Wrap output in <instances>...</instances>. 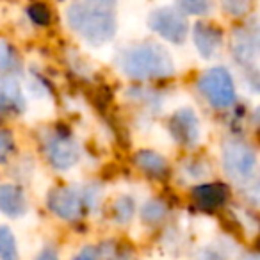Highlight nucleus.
Returning a JSON list of instances; mask_svg holds the SVG:
<instances>
[{"label":"nucleus","instance_id":"f257e3e1","mask_svg":"<svg viewBox=\"0 0 260 260\" xmlns=\"http://www.w3.org/2000/svg\"><path fill=\"white\" fill-rule=\"evenodd\" d=\"M119 68L136 80L162 79L175 72L171 54L159 43H143L126 48L119 57Z\"/></svg>","mask_w":260,"mask_h":260},{"label":"nucleus","instance_id":"f03ea898","mask_svg":"<svg viewBox=\"0 0 260 260\" xmlns=\"http://www.w3.org/2000/svg\"><path fill=\"white\" fill-rule=\"evenodd\" d=\"M66 20L72 30H75L84 41L93 47L107 43L116 34V20L111 11L94 4L77 2L66 11Z\"/></svg>","mask_w":260,"mask_h":260},{"label":"nucleus","instance_id":"7ed1b4c3","mask_svg":"<svg viewBox=\"0 0 260 260\" xmlns=\"http://www.w3.org/2000/svg\"><path fill=\"white\" fill-rule=\"evenodd\" d=\"M198 89L207 102L216 109H228L235 102V84L226 68L207 70L198 79Z\"/></svg>","mask_w":260,"mask_h":260},{"label":"nucleus","instance_id":"20e7f679","mask_svg":"<svg viewBox=\"0 0 260 260\" xmlns=\"http://www.w3.org/2000/svg\"><path fill=\"white\" fill-rule=\"evenodd\" d=\"M223 168L232 180L239 184H248L255 177L256 155L251 146L232 139L223 145Z\"/></svg>","mask_w":260,"mask_h":260},{"label":"nucleus","instance_id":"39448f33","mask_svg":"<svg viewBox=\"0 0 260 260\" xmlns=\"http://www.w3.org/2000/svg\"><path fill=\"white\" fill-rule=\"evenodd\" d=\"M150 29L173 45H182L187 38L189 25L184 13L173 8H159L148 18Z\"/></svg>","mask_w":260,"mask_h":260},{"label":"nucleus","instance_id":"423d86ee","mask_svg":"<svg viewBox=\"0 0 260 260\" xmlns=\"http://www.w3.org/2000/svg\"><path fill=\"white\" fill-rule=\"evenodd\" d=\"M45 153L52 166L61 171L73 168L80 159L79 145L70 136L61 132H54L52 136H48L45 141Z\"/></svg>","mask_w":260,"mask_h":260},{"label":"nucleus","instance_id":"0eeeda50","mask_svg":"<svg viewBox=\"0 0 260 260\" xmlns=\"http://www.w3.org/2000/svg\"><path fill=\"white\" fill-rule=\"evenodd\" d=\"M168 128H170L175 141L184 146L198 145L200 138H202L200 119L196 116V112L189 107L178 109L177 112H173L170 121H168Z\"/></svg>","mask_w":260,"mask_h":260},{"label":"nucleus","instance_id":"6e6552de","mask_svg":"<svg viewBox=\"0 0 260 260\" xmlns=\"http://www.w3.org/2000/svg\"><path fill=\"white\" fill-rule=\"evenodd\" d=\"M84 196L72 187H55L48 194V209L64 221H75L84 212Z\"/></svg>","mask_w":260,"mask_h":260},{"label":"nucleus","instance_id":"1a4fd4ad","mask_svg":"<svg viewBox=\"0 0 260 260\" xmlns=\"http://www.w3.org/2000/svg\"><path fill=\"white\" fill-rule=\"evenodd\" d=\"M235 57L244 64H249L260 57V25L239 29L232 41Z\"/></svg>","mask_w":260,"mask_h":260},{"label":"nucleus","instance_id":"9d476101","mask_svg":"<svg viewBox=\"0 0 260 260\" xmlns=\"http://www.w3.org/2000/svg\"><path fill=\"white\" fill-rule=\"evenodd\" d=\"M192 40H194V47L200 52L203 59H212L217 55L223 45V34L219 29L209 23H196L192 29Z\"/></svg>","mask_w":260,"mask_h":260},{"label":"nucleus","instance_id":"9b49d317","mask_svg":"<svg viewBox=\"0 0 260 260\" xmlns=\"http://www.w3.org/2000/svg\"><path fill=\"white\" fill-rule=\"evenodd\" d=\"M0 212L9 217H22L27 212V198L18 185H0Z\"/></svg>","mask_w":260,"mask_h":260},{"label":"nucleus","instance_id":"f8f14e48","mask_svg":"<svg viewBox=\"0 0 260 260\" xmlns=\"http://www.w3.org/2000/svg\"><path fill=\"white\" fill-rule=\"evenodd\" d=\"M228 191L221 184H200L192 189V198L202 209L214 210L226 202Z\"/></svg>","mask_w":260,"mask_h":260},{"label":"nucleus","instance_id":"ddd939ff","mask_svg":"<svg viewBox=\"0 0 260 260\" xmlns=\"http://www.w3.org/2000/svg\"><path fill=\"white\" fill-rule=\"evenodd\" d=\"M0 107L13 112H22L25 109L22 87L15 79L0 77Z\"/></svg>","mask_w":260,"mask_h":260},{"label":"nucleus","instance_id":"4468645a","mask_svg":"<svg viewBox=\"0 0 260 260\" xmlns=\"http://www.w3.org/2000/svg\"><path fill=\"white\" fill-rule=\"evenodd\" d=\"M134 162L145 173L152 177H164L168 173V162L160 153L153 150H141L134 155Z\"/></svg>","mask_w":260,"mask_h":260},{"label":"nucleus","instance_id":"2eb2a0df","mask_svg":"<svg viewBox=\"0 0 260 260\" xmlns=\"http://www.w3.org/2000/svg\"><path fill=\"white\" fill-rule=\"evenodd\" d=\"M136 214V203L130 196H119L114 203H112V219L119 224L130 223V219Z\"/></svg>","mask_w":260,"mask_h":260},{"label":"nucleus","instance_id":"dca6fc26","mask_svg":"<svg viewBox=\"0 0 260 260\" xmlns=\"http://www.w3.org/2000/svg\"><path fill=\"white\" fill-rule=\"evenodd\" d=\"M0 260H18L16 239L8 226H0Z\"/></svg>","mask_w":260,"mask_h":260},{"label":"nucleus","instance_id":"f3484780","mask_svg":"<svg viewBox=\"0 0 260 260\" xmlns=\"http://www.w3.org/2000/svg\"><path fill=\"white\" fill-rule=\"evenodd\" d=\"M168 214V207L164 205L159 200H150L145 205L141 207V219L148 224H155L166 217Z\"/></svg>","mask_w":260,"mask_h":260},{"label":"nucleus","instance_id":"a211bd4d","mask_svg":"<svg viewBox=\"0 0 260 260\" xmlns=\"http://www.w3.org/2000/svg\"><path fill=\"white\" fill-rule=\"evenodd\" d=\"M105 260H136V255L128 246H118L114 242H105L98 248Z\"/></svg>","mask_w":260,"mask_h":260},{"label":"nucleus","instance_id":"6ab92c4d","mask_svg":"<svg viewBox=\"0 0 260 260\" xmlns=\"http://www.w3.org/2000/svg\"><path fill=\"white\" fill-rule=\"evenodd\" d=\"M178 6H180V11L185 15H209L210 9H212V0H178Z\"/></svg>","mask_w":260,"mask_h":260},{"label":"nucleus","instance_id":"aec40b11","mask_svg":"<svg viewBox=\"0 0 260 260\" xmlns=\"http://www.w3.org/2000/svg\"><path fill=\"white\" fill-rule=\"evenodd\" d=\"M29 16L36 25H48L50 23V11L45 4H32L29 8Z\"/></svg>","mask_w":260,"mask_h":260},{"label":"nucleus","instance_id":"412c9836","mask_svg":"<svg viewBox=\"0 0 260 260\" xmlns=\"http://www.w3.org/2000/svg\"><path fill=\"white\" fill-rule=\"evenodd\" d=\"M15 148V141L13 136L9 134L8 130H0V162H4L9 157V153Z\"/></svg>","mask_w":260,"mask_h":260},{"label":"nucleus","instance_id":"4be33fe9","mask_svg":"<svg viewBox=\"0 0 260 260\" xmlns=\"http://www.w3.org/2000/svg\"><path fill=\"white\" fill-rule=\"evenodd\" d=\"M248 6H249V0H223V8L234 16L244 15L248 11Z\"/></svg>","mask_w":260,"mask_h":260},{"label":"nucleus","instance_id":"5701e85b","mask_svg":"<svg viewBox=\"0 0 260 260\" xmlns=\"http://www.w3.org/2000/svg\"><path fill=\"white\" fill-rule=\"evenodd\" d=\"M73 260H102V253L94 246H86L73 256Z\"/></svg>","mask_w":260,"mask_h":260},{"label":"nucleus","instance_id":"b1692460","mask_svg":"<svg viewBox=\"0 0 260 260\" xmlns=\"http://www.w3.org/2000/svg\"><path fill=\"white\" fill-rule=\"evenodd\" d=\"M194 260H224V256L214 248H203L196 253Z\"/></svg>","mask_w":260,"mask_h":260},{"label":"nucleus","instance_id":"393cba45","mask_svg":"<svg viewBox=\"0 0 260 260\" xmlns=\"http://www.w3.org/2000/svg\"><path fill=\"white\" fill-rule=\"evenodd\" d=\"M11 50H9V47L4 43V41H0V68H8L9 64H11Z\"/></svg>","mask_w":260,"mask_h":260},{"label":"nucleus","instance_id":"a878e982","mask_svg":"<svg viewBox=\"0 0 260 260\" xmlns=\"http://www.w3.org/2000/svg\"><path fill=\"white\" fill-rule=\"evenodd\" d=\"M34 260H59V258H57V255L52 251V249H45V251H41Z\"/></svg>","mask_w":260,"mask_h":260},{"label":"nucleus","instance_id":"bb28decb","mask_svg":"<svg viewBox=\"0 0 260 260\" xmlns=\"http://www.w3.org/2000/svg\"><path fill=\"white\" fill-rule=\"evenodd\" d=\"M241 260H260V253H249V255H244Z\"/></svg>","mask_w":260,"mask_h":260},{"label":"nucleus","instance_id":"cd10ccee","mask_svg":"<svg viewBox=\"0 0 260 260\" xmlns=\"http://www.w3.org/2000/svg\"><path fill=\"white\" fill-rule=\"evenodd\" d=\"M255 123H256V125L260 126V105H258V107L255 109Z\"/></svg>","mask_w":260,"mask_h":260},{"label":"nucleus","instance_id":"c85d7f7f","mask_svg":"<svg viewBox=\"0 0 260 260\" xmlns=\"http://www.w3.org/2000/svg\"><path fill=\"white\" fill-rule=\"evenodd\" d=\"M96 2H100V4H107V2H112V0H96Z\"/></svg>","mask_w":260,"mask_h":260}]
</instances>
